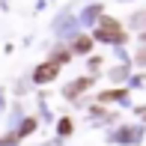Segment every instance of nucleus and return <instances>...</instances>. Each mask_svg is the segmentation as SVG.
Wrapping results in <instances>:
<instances>
[{"mask_svg":"<svg viewBox=\"0 0 146 146\" xmlns=\"http://www.w3.org/2000/svg\"><path fill=\"white\" fill-rule=\"evenodd\" d=\"M98 39H104V42H122V39H125V30L119 27L113 18H102V27H98Z\"/></svg>","mask_w":146,"mask_h":146,"instance_id":"obj_1","label":"nucleus"},{"mask_svg":"<svg viewBox=\"0 0 146 146\" xmlns=\"http://www.w3.org/2000/svg\"><path fill=\"white\" fill-rule=\"evenodd\" d=\"M140 63H146V51H140Z\"/></svg>","mask_w":146,"mask_h":146,"instance_id":"obj_2","label":"nucleus"}]
</instances>
